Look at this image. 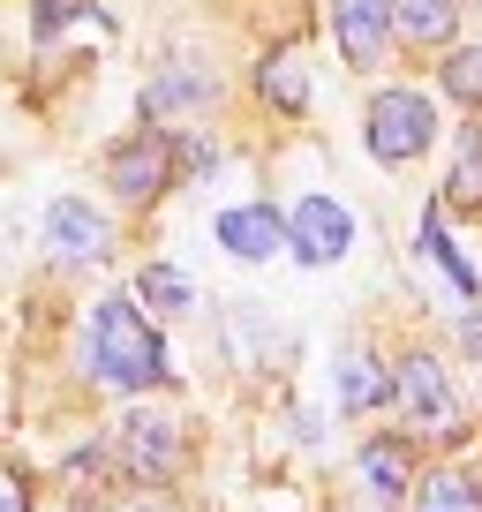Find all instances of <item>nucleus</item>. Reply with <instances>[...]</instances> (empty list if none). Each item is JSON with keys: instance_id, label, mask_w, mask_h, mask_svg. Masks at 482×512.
<instances>
[{"instance_id": "0eeeda50", "label": "nucleus", "mask_w": 482, "mask_h": 512, "mask_svg": "<svg viewBox=\"0 0 482 512\" xmlns=\"http://www.w3.org/2000/svg\"><path fill=\"white\" fill-rule=\"evenodd\" d=\"M332 31L354 68H377V53L392 38V0H332Z\"/></svg>"}, {"instance_id": "20e7f679", "label": "nucleus", "mask_w": 482, "mask_h": 512, "mask_svg": "<svg viewBox=\"0 0 482 512\" xmlns=\"http://www.w3.org/2000/svg\"><path fill=\"white\" fill-rule=\"evenodd\" d=\"M392 392L407 400V415H415L422 437H460V400H452V377L430 362V354H407L400 377H392Z\"/></svg>"}, {"instance_id": "9d476101", "label": "nucleus", "mask_w": 482, "mask_h": 512, "mask_svg": "<svg viewBox=\"0 0 482 512\" xmlns=\"http://www.w3.org/2000/svg\"><path fill=\"white\" fill-rule=\"evenodd\" d=\"M362 475H370L377 497H407L415 490V445L407 437H370L362 445Z\"/></svg>"}, {"instance_id": "9b49d317", "label": "nucleus", "mask_w": 482, "mask_h": 512, "mask_svg": "<svg viewBox=\"0 0 482 512\" xmlns=\"http://www.w3.org/2000/svg\"><path fill=\"white\" fill-rule=\"evenodd\" d=\"M392 31H400L407 46H445V38L460 31V8H452V0H392Z\"/></svg>"}, {"instance_id": "aec40b11", "label": "nucleus", "mask_w": 482, "mask_h": 512, "mask_svg": "<svg viewBox=\"0 0 482 512\" xmlns=\"http://www.w3.org/2000/svg\"><path fill=\"white\" fill-rule=\"evenodd\" d=\"M174 98H211V83H204V76H166V83H151V106H174Z\"/></svg>"}, {"instance_id": "423d86ee", "label": "nucleus", "mask_w": 482, "mask_h": 512, "mask_svg": "<svg viewBox=\"0 0 482 512\" xmlns=\"http://www.w3.org/2000/svg\"><path fill=\"white\" fill-rule=\"evenodd\" d=\"M354 241V219L332 204V196H302V204L287 211V249L302 256V264H339Z\"/></svg>"}, {"instance_id": "6e6552de", "label": "nucleus", "mask_w": 482, "mask_h": 512, "mask_svg": "<svg viewBox=\"0 0 482 512\" xmlns=\"http://www.w3.org/2000/svg\"><path fill=\"white\" fill-rule=\"evenodd\" d=\"M46 241H53V256H68V264H98L106 256V219H98L91 204H76V196H61V204L46 211Z\"/></svg>"}, {"instance_id": "ddd939ff", "label": "nucleus", "mask_w": 482, "mask_h": 512, "mask_svg": "<svg viewBox=\"0 0 482 512\" xmlns=\"http://www.w3.org/2000/svg\"><path fill=\"white\" fill-rule=\"evenodd\" d=\"M445 204L482 211V128H460V159H452V174H445Z\"/></svg>"}, {"instance_id": "f8f14e48", "label": "nucleus", "mask_w": 482, "mask_h": 512, "mask_svg": "<svg viewBox=\"0 0 482 512\" xmlns=\"http://www.w3.org/2000/svg\"><path fill=\"white\" fill-rule=\"evenodd\" d=\"M257 91L272 98L279 113H302V106H309V68H302V53H294V46L264 53V68H257Z\"/></svg>"}, {"instance_id": "7ed1b4c3", "label": "nucleus", "mask_w": 482, "mask_h": 512, "mask_svg": "<svg viewBox=\"0 0 482 512\" xmlns=\"http://www.w3.org/2000/svg\"><path fill=\"white\" fill-rule=\"evenodd\" d=\"M174 159H181V144L166 136V128H136L129 144L106 159V174H113V189L129 196V204H151V196L174 181Z\"/></svg>"}, {"instance_id": "6ab92c4d", "label": "nucleus", "mask_w": 482, "mask_h": 512, "mask_svg": "<svg viewBox=\"0 0 482 512\" xmlns=\"http://www.w3.org/2000/svg\"><path fill=\"white\" fill-rule=\"evenodd\" d=\"M31 8H38V38H53L61 23H76L83 8H91V0H31Z\"/></svg>"}, {"instance_id": "f257e3e1", "label": "nucleus", "mask_w": 482, "mask_h": 512, "mask_svg": "<svg viewBox=\"0 0 482 512\" xmlns=\"http://www.w3.org/2000/svg\"><path fill=\"white\" fill-rule=\"evenodd\" d=\"M91 369L106 384H121V392L166 384V347H159V332L144 324V309H136L129 294L98 302V317H91Z\"/></svg>"}, {"instance_id": "dca6fc26", "label": "nucleus", "mask_w": 482, "mask_h": 512, "mask_svg": "<svg viewBox=\"0 0 482 512\" xmlns=\"http://www.w3.org/2000/svg\"><path fill=\"white\" fill-rule=\"evenodd\" d=\"M415 490H422L415 512H482V490L467 475H430V482H415Z\"/></svg>"}, {"instance_id": "4468645a", "label": "nucleus", "mask_w": 482, "mask_h": 512, "mask_svg": "<svg viewBox=\"0 0 482 512\" xmlns=\"http://www.w3.org/2000/svg\"><path fill=\"white\" fill-rule=\"evenodd\" d=\"M339 400H347L354 415H370V407L392 400V377L370 362V354H347V362H339Z\"/></svg>"}, {"instance_id": "f3484780", "label": "nucleus", "mask_w": 482, "mask_h": 512, "mask_svg": "<svg viewBox=\"0 0 482 512\" xmlns=\"http://www.w3.org/2000/svg\"><path fill=\"white\" fill-rule=\"evenodd\" d=\"M445 91L460 98V106H482V46H467V53L445 61Z\"/></svg>"}, {"instance_id": "39448f33", "label": "nucleus", "mask_w": 482, "mask_h": 512, "mask_svg": "<svg viewBox=\"0 0 482 512\" xmlns=\"http://www.w3.org/2000/svg\"><path fill=\"white\" fill-rule=\"evenodd\" d=\"M113 452H121V467L136 482H174L181 475V430L166 415H129L121 437H113Z\"/></svg>"}, {"instance_id": "1a4fd4ad", "label": "nucleus", "mask_w": 482, "mask_h": 512, "mask_svg": "<svg viewBox=\"0 0 482 512\" xmlns=\"http://www.w3.org/2000/svg\"><path fill=\"white\" fill-rule=\"evenodd\" d=\"M219 241L241 256V264H264V256L287 249V219L264 211V204H241V211H226V219H219Z\"/></svg>"}, {"instance_id": "a211bd4d", "label": "nucleus", "mask_w": 482, "mask_h": 512, "mask_svg": "<svg viewBox=\"0 0 482 512\" xmlns=\"http://www.w3.org/2000/svg\"><path fill=\"white\" fill-rule=\"evenodd\" d=\"M422 249H430L437 264H445V272H452V287H460V294H475V272H467V256H460V249H452V241H445V226H437V211H430V219H422Z\"/></svg>"}, {"instance_id": "f03ea898", "label": "nucleus", "mask_w": 482, "mask_h": 512, "mask_svg": "<svg viewBox=\"0 0 482 512\" xmlns=\"http://www.w3.org/2000/svg\"><path fill=\"white\" fill-rule=\"evenodd\" d=\"M362 136H370V159L385 166H407L422 144L437 136V106L422 91H377L370 98V121H362Z\"/></svg>"}, {"instance_id": "2eb2a0df", "label": "nucleus", "mask_w": 482, "mask_h": 512, "mask_svg": "<svg viewBox=\"0 0 482 512\" xmlns=\"http://www.w3.org/2000/svg\"><path fill=\"white\" fill-rule=\"evenodd\" d=\"M136 302H151V309H166V317H181V309H196V287L174 272V264H151V272L136 279Z\"/></svg>"}, {"instance_id": "412c9836", "label": "nucleus", "mask_w": 482, "mask_h": 512, "mask_svg": "<svg viewBox=\"0 0 482 512\" xmlns=\"http://www.w3.org/2000/svg\"><path fill=\"white\" fill-rule=\"evenodd\" d=\"M0 512H31V497H23V475H8V467H0Z\"/></svg>"}]
</instances>
